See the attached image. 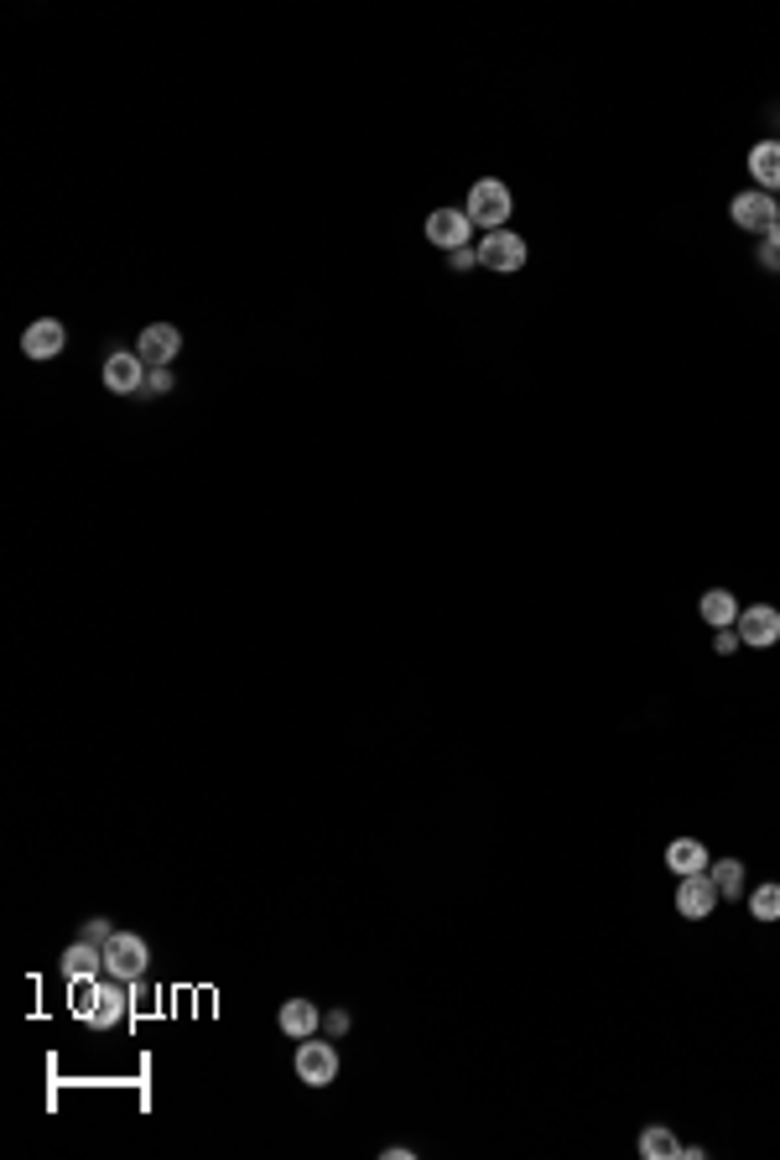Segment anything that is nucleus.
<instances>
[{
	"label": "nucleus",
	"instance_id": "obj_1",
	"mask_svg": "<svg viewBox=\"0 0 780 1160\" xmlns=\"http://www.w3.org/2000/svg\"><path fill=\"white\" fill-rule=\"evenodd\" d=\"M469 219L490 235V230H510V213H516V203H510V188L499 183V177H479L469 188Z\"/></svg>",
	"mask_w": 780,
	"mask_h": 1160
},
{
	"label": "nucleus",
	"instance_id": "obj_2",
	"mask_svg": "<svg viewBox=\"0 0 780 1160\" xmlns=\"http://www.w3.org/2000/svg\"><path fill=\"white\" fill-rule=\"evenodd\" d=\"M146 968H151V948H146L141 931H115V937L104 942V973H110V978L131 984V978H141Z\"/></svg>",
	"mask_w": 780,
	"mask_h": 1160
},
{
	"label": "nucleus",
	"instance_id": "obj_3",
	"mask_svg": "<svg viewBox=\"0 0 780 1160\" xmlns=\"http://www.w3.org/2000/svg\"><path fill=\"white\" fill-rule=\"evenodd\" d=\"M131 1015V989L120 984V978H99V989H95V999H89V1010H84V1025H95V1031H115L120 1020Z\"/></svg>",
	"mask_w": 780,
	"mask_h": 1160
},
{
	"label": "nucleus",
	"instance_id": "obj_4",
	"mask_svg": "<svg viewBox=\"0 0 780 1160\" xmlns=\"http://www.w3.org/2000/svg\"><path fill=\"white\" fill-rule=\"evenodd\" d=\"M473 250H479V266H490V271H505V276H510V271H520V266L531 261V245H525V239H520L516 230H490V235L479 239Z\"/></svg>",
	"mask_w": 780,
	"mask_h": 1160
},
{
	"label": "nucleus",
	"instance_id": "obj_5",
	"mask_svg": "<svg viewBox=\"0 0 780 1160\" xmlns=\"http://www.w3.org/2000/svg\"><path fill=\"white\" fill-rule=\"evenodd\" d=\"M729 219L739 224V230H750V235H765L770 224H780V198H776V193H759V188L739 193V198L729 203Z\"/></svg>",
	"mask_w": 780,
	"mask_h": 1160
},
{
	"label": "nucleus",
	"instance_id": "obj_6",
	"mask_svg": "<svg viewBox=\"0 0 780 1160\" xmlns=\"http://www.w3.org/2000/svg\"><path fill=\"white\" fill-rule=\"evenodd\" d=\"M297 1077L308 1083V1088H329L333 1077H338V1051H333V1041H318V1036H308V1041H297Z\"/></svg>",
	"mask_w": 780,
	"mask_h": 1160
},
{
	"label": "nucleus",
	"instance_id": "obj_7",
	"mask_svg": "<svg viewBox=\"0 0 780 1160\" xmlns=\"http://www.w3.org/2000/svg\"><path fill=\"white\" fill-rule=\"evenodd\" d=\"M146 359L136 355V349H115V355L104 359V370H99V380H104V391H115V396H141L146 385Z\"/></svg>",
	"mask_w": 780,
	"mask_h": 1160
},
{
	"label": "nucleus",
	"instance_id": "obj_8",
	"mask_svg": "<svg viewBox=\"0 0 780 1160\" xmlns=\"http://www.w3.org/2000/svg\"><path fill=\"white\" fill-rule=\"evenodd\" d=\"M739 640L744 645H755V651H770V645H780V609L776 604H750V609H739Z\"/></svg>",
	"mask_w": 780,
	"mask_h": 1160
},
{
	"label": "nucleus",
	"instance_id": "obj_9",
	"mask_svg": "<svg viewBox=\"0 0 780 1160\" xmlns=\"http://www.w3.org/2000/svg\"><path fill=\"white\" fill-rule=\"evenodd\" d=\"M469 235H473V219H469V209H432L426 213V239L437 245V250H463L469 245Z\"/></svg>",
	"mask_w": 780,
	"mask_h": 1160
},
{
	"label": "nucleus",
	"instance_id": "obj_10",
	"mask_svg": "<svg viewBox=\"0 0 780 1160\" xmlns=\"http://www.w3.org/2000/svg\"><path fill=\"white\" fill-rule=\"evenodd\" d=\"M177 349H183V333L172 329V323H146L136 333V355L146 359V370H166L177 359Z\"/></svg>",
	"mask_w": 780,
	"mask_h": 1160
},
{
	"label": "nucleus",
	"instance_id": "obj_11",
	"mask_svg": "<svg viewBox=\"0 0 780 1160\" xmlns=\"http://www.w3.org/2000/svg\"><path fill=\"white\" fill-rule=\"evenodd\" d=\"M718 885H713V875H686L682 885H677V916H686V922H708L713 911H718Z\"/></svg>",
	"mask_w": 780,
	"mask_h": 1160
},
{
	"label": "nucleus",
	"instance_id": "obj_12",
	"mask_svg": "<svg viewBox=\"0 0 780 1160\" xmlns=\"http://www.w3.org/2000/svg\"><path fill=\"white\" fill-rule=\"evenodd\" d=\"M63 344H69V329H63L58 318H37V323H26V333H22L26 359H58Z\"/></svg>",
	"mask_w": 780,
	"mask_h": 1160
},
{
	"label": "nucleus",
	"instance_id": "obj_13",
	"mask_svg": "<svg viewBox=\"0 0 780 1160\" xmlns=\"http://www.w3.org/2000/svg\"><path fill=\"white\" fill-rule=\"evenodd\" d=\"M276 1025H282V1036H292V1041H308V1036L323 1031V1010H318L312 999H282Z\"/></svg>",
	"mask_w": 780,
	"mask_h": 1160
},
{
	"label": "nucleus",
	"instance_id": "obj_14",
	"mask_svg": "<svg viewBox=\"0 0 780 1160\" xmlns=\"http://www.w3.org/2000/svg\"><path fill=\"white\" fill-rule=\"evenodd\" d=\"M666 869H671V875H708L713 869V853L703 849V843H697V838H671V843H666Z\"/></svg>",
	"mask_w": 780,
	"mask_h": 1160
},
{
	"label": "nucleus",
	"instance_id": "obj_15",
	"mask_svg": "<svg viewBox=\"0 0 780 1160\" xmlns=\"http://www.w3.org/2000/svg\"><path fill=\"white\" fill-rule=\"evenodd\" d=\"M58 968H63L69 984H73V978H104V948L89 942V937H78V942L63 952V963H58Z\"/></svg>",
	"mask_w": 780,
	"mask_h": 1160
},
{
	"label": "nucleus",
	"instance_id": "obj_16",
	"mask_svg": "<svg viewBox=\"0 0 780 1160\" xmlns=\"http://www.w3.org/2000/svg\"><path fill=\"white\" fill-rule=\"evenodd\" d=\"M750 177L759 193H780V141H759L750 151Z\"/></svg>",
	"mask_w": 780,
	"mask_h": 1160
},
{
	"label": "nucleus",
	"instance_id": "obj_17",
	"mask_svg": "<svg viewBox=\"0 0 780 1160\" xmlns=\"http://www.w3.org/2000/svg\"><path fill=\"white\" fill-rule=\"evenodd\" d=\"M697 609H703V625H713V630H733L739 625V604H733L729 589H708Z\"/></svg>",
	"mask_w": 780,
	"mask_h": 1160
},
{
	"label": "nucleus",
	"instance_id": "obj_18",
	"mask_svg": "<svg viewBox=\"0 0 780 1160\" xmlns=\"http://www.w3.org/2000/svg\"><path fill=\"white\" fill-rule=\"evenodd\" d=\"M640 1156L645 1160H682V1145H677V1135H671L666 1124H645V1130H640Z\"/></svg>",
	"mask_w": 780,
	"mask_h": 1160
},
{
	"label": "nucleus",
	"instance_id": "obj_19",
	"mask_svg": "<svg viewBox=\"0 0 780 1160\" xmlns=\"http://www.w3.org/2000/svg\"><path fill=\"white\" fill-rule=\"evenodd\" d=\"M750 916H755V922H780V879H770V885H755V890H750Z\"/></svg>",
	"mask_w": 780,
	"mask_h": 1160
},
{
	"label": "nucleus",
	"instance_id": "obj_20",
	"mask_svg": "<svg viewBox=\"0 0 780 1160\" xmlns=\"http://www.w3.org/2000/svg\"><path fill=\"white\" fill-rule=\"evenodd\" d=\"M708 875H713V885H718V896L739 900V890H744V864H739V859H718Z\"/></svg>",
	"mask_w": 780,
	"mask_h": 1160
},
{
	"label": "nucleus",
	"instance_id": "obj_21",
	"mask_svg": "<svg viewBox=\"0 0 780 1160\" xmlns=\"http://www.w3.org/2000/svg\"><path fill=\"white\" fill-rule=\"evenodd\" d=\"M125 989H131V1010H151V999H157V989L146 984V973H141V978H131Z\"/></svg>",
	"mask_w": 780,
	"mask_h": 1160
},
{
	"label": "nucleus",
	"instance_id": "obj_22",
	"mask_svg": "<svg viewBox=\"0 0 780 1160\" xmlns=\"http://www.w3.org/2000/svg\"><path fill=\"white\" fill-rule=\"evenodd\" d=\"M84 937H89V942H99V948H104V942H110V937H115V926L104 922V916H89V922H84Z\"/></svg>",
	"mask_w": 780,
	"mask_h": 1160
},
{
	"label": "nucleus",
	"instance_id": "obj_23",
	"mask_svg": "<svg viewBox=\"0 0 780 1160\" xmlns=\"http://www.w3.org/2000/svg\"><path fill=\"white\" fill-rule=\"evenodd\" d=\"M166 391H172V370H151L141 385V396H166Z\"/></svg>",
	"mask_w": 780,
	"mask_h": 1160
},
{
	"label": "nucleus",
	"instance_id": "obj_24",
	"mask_svg": "<svg viewBox=\"0 0 780 1160\" xmlns=\"http://www.w3.org/2000/svg\"><path fill=\"white\" fill-rule=\"evenodd\" d=\"M323 1036H349V1010H329L323 1015Z\"/></svg>",
	"mask_w": 780,
	"mask_h": 1160
},
{
	"label": "nucleus",
	"instance_id": "obj_25",
	"mask_svg": "<svg viewBox=\"0 0 780 1160\" xmlns=\"http://www.w3.org/2000/svg\"><path fill=\"white\" fill-rule=\"evenodd\" d=\"M739 645H744V640H739V630H718V635H713V651H718V656H733Z\"/></svg>",
	"mask_w": 780,
	"mask_h": 1160
},
{
	"label": "nucleus",
	"instance_id": "obj_26",
	"mask_svg": "<svg viewBox=\"0 0 780 1160\" xmlns=\"http://www.w3.org/2000/svg\"><path fill=\"white\" fill-rule=\"evenodd\" d=\"M448 266H453V271H469V266H479V250L463 245V250H453V256H448Z\"/></svg>",
	"mask_w": 780,
	"mask_h": 1160
},
{
	"label": "nucleus",
	"instance_id": "obj_27",
	"mask_svg": "<svg viewBox=\"0 0 780 1160\" xmlns=\"http://www.w3.org/2000/svg\"><path fill=\"white\" fill-rule=\"evenodd\" d=\"M759 266H765V271H780V245L759 239Z\"/></svg>",
	"mask_w": 780,
	"mask_h": 1160
}]
</instances>
